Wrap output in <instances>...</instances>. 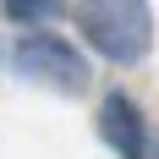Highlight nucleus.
<instances>
[{
  "mask_svg": "<svg viewBox=\"0 0 159 159\" xmlns=\"http://www.w3.org/2000/svg\"><path fill=\"white\" fill-rule=\"evenodd\" d=\"M82 39L115 66H137L154 44V11L148 0H82Z\"/></svg>",
  "mask_w": 159,
  "mask_h": 159,
  "instance_id": "obj_1",
  "label": "nucleus"
},
{
  "mask_svg": "<svg viewBox=\"0 0 159 159\" xmlns=\"http://www.w3.org/2000/svg\"><path fill=\"white\" fill-rule=\"evenodd\" d=\"M11 66L28 82H44L55 93H82V88H88V61H82L66 39H55V33H28V39H16Z\"/></svg>",
  "mask_w": 159,
  "mask_h": 159,
  "instance_id": "obj_2",
  "label": "nucleus"
},
{
  "mask_svg": "<svg viewBox=\"0 0 159 159\" xmlns=\"http://www.w3.org/2000/svg\"><path fill=\"white\" fill-rule=\"evenodd\" d=\"M99 132H104V143H110L121 159H143L148 154L143 115H137V104H132L126 93H110L104 104H99Z\"/></svg>",
  "mask_w": 159,
  "mask_h": 159,
  "instance_id": "obj_3",
  "label": "nucleus"
},
{
  "mask_svg": "<svg viewBox=\"0 0 159 159\" xmlns=\"http://www.w3.org/2000/svg\"><path fill=\"white\" fill-rule=\"evenodd\" d=\"M0 11L11 16V22H49V16L61 11V0H0Z\"/></svg>",
  "mask_w": 159,
  "mask_h": 159,
  "instance_id": "obj_4",
  "label": "nucleus"
}]
</instances>
